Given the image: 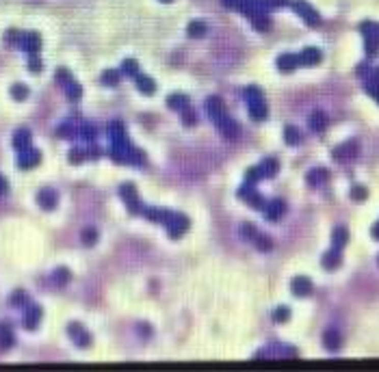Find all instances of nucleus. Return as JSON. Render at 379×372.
<instances>
[{
	"label": "nucleus",
	"instance_id": "1",
	"mask_svg": "<svg viewBox=\"0 0 379 372\" xmlns=\"http://www.w3.org/2000/svg\"><path fill=\"white\" fill-rule=\"evenodd\" d=\"M245 98H247V104H249V117L254 121H262L266 117V104L262 100V93L258 87H249L245 91Z\"/></svg>",
	"mask_w": 379,
	"mask_h": 372
},
{
	"label": "nucleus",
	"instance_id": "2",
	"mask_svg": "<svg viewBox=\"0 0 379 372\" xmlns=\"http://www.w3.org/2000/svg\"><path fill=\"white\" fill-rule=\"evenodd\" d=\"M163 225L167 227L171 238H180L188 230V219H186V216H182V214H178V212H169Z\"/></svg>",
	"mask_w": 379,
	"mask_h": 372
},
{
	"label": "nucleus",
	"instance_id": "3",
	"mask_svg": "<svg viewBox=\"0 0 379 372\" xmlns=\"http://www.w3.org/2000/svg\"><path fill=\"white\" fill-rule=\"evenodd\" d=\"M119 195H122L124 204H126L128 210H130V214H139L143 210L141 204H139V195H137L134 184H122V188H119Z\"/></svg>",
	"mask_w": 379,
	"mask_h": 372
},
{
	"label": "nucleus",
	"instance_id": "4",
	"mask_svg": "<svg viewBox=\"0 0 379 372\" xmlns=\"http://www.w3.org/2000/svg\"><path fill=\"white\" fill-rule=\"evenodd\" d=\"M67 333H70L72 342L76 346H80V349H87V346H91V335H89V331L80 323H70V325H67Z\"/></svg>",
	"mask_w": 379,
	"mask_h": 372
},
{
	"label": "nucleus",
	"instance_id": "5",
	"mask_svg": "<svg viewBox=\"0 0 379 372\" xmlns=\"http://www.w3.org/2000/svg\"><path fill=\"white\" fill-rule=\"evenodd\" d=\"M39 162H41V152L33 150V147L22 150L20 156H18V167L20 169H33V167H37Z\"/></svg>",
	"mask_w": 379,
	"mask_h": 372
},
{
	"label": "nucleus",
	"instance_id": "6",
	"mask_svg": "<svg viewBox=\"0 0 379 372\" xmlns=\"http://www.w3.org/2000/svg\"><path fill=\"white\" fill-rule=\"evenodd\" d=\"M292 9H295V11L304 17L310 26H318V24H321V17H318V13L308 3H301V0H297V3H292Z\"/></svg>",
	"mask_w": 379,
	"mask_h": 372
},
{
	"label": "nucleus",
	"instance_id": "7",
	"mask_svg": "<svg viewBox=\"0 0 379 372\" xmlns=\"http://www.w3.org/2000/svg\"><path fill=\"white\" fill-rule=\"evenodd\" d=\"M20 48L29 54H37L41 50V37L39 33H24L22 35V41H20Z\"/></svg>",
	"mask_w": 379,
	"mask_h": 372
},
{
	"label": "nucleus",
	"instance_id": "8",
	"mask_svg": "<svg viewBox=\"0 0 379 372\" xmlns=\"http://www.w3.org/2000/svg\"><path fill=\"white\" fill-rule=\"evenodd\" d=\"M238 197L243 199V202H247L249 206H254V208H264L260 193H258L256 188H252V184H245L243 188H238Z\"/></svg>",
	"mask_w": 379,
	"mask_h": 372
},
{
	"label": "nucleus",
	"instance_id": "9",
	"mask_svg": "<svg viewBox=\"0 0 379 372\" xmlns=\"http://www.w3.org/2000/svg\"><path fill=\"white\" fill-rule=\"evenodd\" d=\"M206 112H208V117H210L212 121H219L221 117L228 115L226 108H223V102L217 98V95H212V98L206 100Z\"/></svg>",
	"mask_w": 379,
	"mask_h": 372
},
{
	"label": "nucleus",
	"instance_id": "10",
	"mask_svg": "<svg viewBox=\"0 0 379 372\" xmlns=\"http://www.w3.org/2000/svg\"><path fill=\"white\" fill-rule=\"evenodd\" d=\"M41 307L39 305H33V303H29L26 305V314H24V327L29 329V331H33V329H37L39 320H41Z\"/></svg>",
	"mask_w": 379,
	"mask_h": 372
},
{
	"label": "nucleus",
	"instance_id": "11",
	"mask_svg": "<svg viewBox=\"0 0 379 372\" xmlns=\"http://www.w3.org/2000/svg\"><path fill=\"white\" fill-rule=\"evenodd\" d=\"M57 202H59V197L52 188H41L39 190V195H37V204L44 208V210H55L57 208Z\"/></svg>",
	"mask_w": 379,
	"mask_h": 372
},
{
	"label": "nucleus",
	"instance_id": "12",
	"mask_svg": "<svg viewBox=\"0 0 379 372\" xmlns=\"http://www.w3.org/2000/svg\"><path fill=\"white\" fill-rule=\"evenodd\" d=\"M31 138H33V134H31V130H29V128H20V130H15V134H13V147H15L18 152L29 150V147H31Z\"/></svg>",
	"mask_w": 379,
	"mask_h": 372
},
{
	"label": "nucleus",
	"instance_id": "13",
	"mask_svg": "<svg viewBox=\"0 0 379 372\" xmlns=\"http://www.w3.org/2000/svg\"><path fill=\"white\" fill-rule=\"evenodd\" d=\"M217 124V130L223 134V136H228V138H234V136H238V124H234L228 115L226 117H221L219 121H214Z\"/></svg>",
	"mask_w": 379,
	"mask_h": 372
},
{
	"label": "nucleus",
	"instance_id": "14",
	"mask_svg": "<svg viewBox=\"0 0 379 372\" xmlns=\"http://www.w3.org/2000/svg\"><path fill=\"white\" fill-rule=\"evenodd\" d=\"M290 290H292V294H297V297H306V294L312 292V281H310L308 277H297V279H292Z\"/></svg>",
	"mask_w": 379,
	"mask_h": 372
},
{
	"label": "nucleus",
	"instance_id": "15",
	"mask_svg": "<svg viewBox=\"0 0 379 372\" xmlns=\"http://www.w3.org/2000/svg\"><path fill=\"white\" fill-rule=\"evenodd\" d=\"M13 342H15V337H13V329H11V325L0 323V351L11 349Z\"/></svg>",
	"mask_w": 379,
	"mask_h": 372
},
{
	"label": "nucleus",
	"instance_id": "16",
	"mask_svg": "<svg viewBox=\"0 0 379 372\" xmlns=\"http://www.w3.org/2000/svg\"><path fill=\"white\" fill-rule=\"evenodd\" d=\"M358 154V143L356 141H349L344 143L342 147H336L334 150V158L336 160H344V158H353Z\"/></svg>",
	"mask_w": 379,
	"mask_h": 372
},
{
	"label": "nucleus",
	"instance_id": "17",
	"mask_svg": "<svg viewBox=\"0 0 379 372\" xmlns=\"http://www.w3.org/2000/svg\"><path fill=\"white\" fill-rule=\"evenodd\" d=\"M284 212V202H280V199H273L271 204H266L264 206V216H266V221H278L280 216Z\"/></svg>",
	"mask_w": 379,
	"mask_h": 372
},
{
	"label": "nucleus",
	"instance_id": "18",
	"mask_svg": "<svg viewBox=\"0 0 379 372\" xmlns=\"http://www.w3.org/2000/svg\"><path fill=\"white\" fill-rule=\"evenodd\" d=\"M318 61H321V52L316 48H306L299 54V65H316Z\"/></svg>",
	"mask_w": 379,
	"mask_h": 372
},
{
	"label": "nucleus",
	"instance_id": "19",
	"mask_svg": "<svg viewBox=\"0 0 379 372\" xmlns=\"http://www.w3.org/2000/svg\"><path fill=\"white\" fill-rule=\"evenodd\" d=\"M134 80H137V87H139V91H141L143 95H154V93H156V82H154L152 78L139 74V76L134 78Z\"/></svg>",
	"mask_w": 379,
	"mask_h": 372
},
{
	"label": "nucleus",
	"instance_id": "20",
	"mask_svg": "<svg viewBox=\"0 0 379 372\" xmlns=\"http://www.w3.org/2000/svg\"><path fill=\"white\" fill-rule=\"evenodd\" d=\"M299 65V56L297 54H282L278 59V67L282 72H290V69H295Z\"/></svg>",
	"mask_w": 379,
	"mask_h": 372
},
{
	"label": "nucleus",
	"instance_id": "21",
	"mask_svg": "<svg viewBox=\"0 0 379 372\" xmlns=\"http://www.w3.org/2000/svg\"><path fill=\"white\" fill-rule=\"evenodd\" d=\"M65 95H67V100H70V102H78L80 95H83V87L72 78V80L65 84Z\"/></svg>",
	"mask_w": 379,
	"mask_h": 372
},
{
	"label": "nucleus",
	"instance_id": "22",
	"mask_svg": "<svg viewBox=\"0 0 379 372\" xmlns=\"http://www.w3.org/2000/svg\"><path fill=\"white\" fill-rule=\"evenodd\" d=\"M258 167H260L262 180H264V178L275 176V173H278V169H280V164H278V160H275V158H266L262 164H258Z\"/></svg>",
	"mask_w": 379,
	"mask_h": 372
},
{
	"label": "nucleus",
	"instance_id": "23",
	"mask_svg": "<svg viewBox=\"0 0 379 372\" xmlns=\"http://www.w3.org/2000/svg\"><path fill=\"white\" fill-rule=\"evenodd\" d=\"M143 214H145V219H150V221L165 223L169 210H158V208H143Z\"/></svg>",
	"mask_w": 379,
	"mask_h": 372
},
{
	"label": "nucleus",
	"instance_id": "24",
	"mask_svg": "<svg viewBox=\"0 0 379 372\" xmlns=\"http://www.w3.org/2000/svg\"><path fill=\"white\" fill-rule=\"evenodd\" d=\"M325 124H327V117L323 115L321 110H316V112H312V115H310V128H312L314 132H323V130H325Z\"/></svg>",
	"mask_w": 379,
	"mask_h": 372
},
{
	"label": "nucleus",
	"instance_id": "25",
	"mask_svg": "<svg viewBox=\"0 0 379 372\" xmlns=\"http://www.w3.org/2000/svg\"><path fill=\"white\" fill-rule=\"evenodd\" d=\"M29 303H31L29 301V294L24 292V290H15L11 297H9V305L11 307H26Z\"/></svg>",
	"mask_w": 379,
	"mask_h": 372
},
{
	"label": "nucleus",
	"instance_id": "26",
	"mask_svg": "<svg viewBox=\"0 0 379 372\" xmlns=\"http://www.w3.org/2000/svg\"><path fill=\"white\" fill-rule=\"evenodd\" d=\"M327 169H314V171H310L308 173V184L310 186H318V184H323V182L327 180Z\"/></svg>",
	"mask_w": 379,
	"mask_h": 372
},
{
	"label": "nucleus",
	"instance_id": "27",
	"mask_svg": "<svg viewBox=\"0 0 379 372\" xmlns=\"http://www.w3.org/2000/svg\"><path fill=\"white\" fill-rule=\"evenodd\" d=\"M188 104V98L186 95H182V93H178V95H169L167 98V106L169 108H174V110H182L184 106Z\"/></svg>",
	"mask_w": 379,
	"mask_h": 372
},
{
	"label": "nucleus",
	"instance_id": "28",
	"mask_svg": "<svg viewBox=\"0 0 379 372\" xmlns=\"http://www.w3.org/2000/svg\"><path fill=\"white\" fill-rule=\"evenodd\" d=\"M323 344L330 351H338L340 349V333L338 331H327L325 337H323Z\"/></svg>",
	"mask_w": 379,
	"mask_h": 372
},
{
	"label": "nucleus",
	"instance_id": "29",
	"mask_svg": "<svg viewBox=\"0 0 379 372\" xmlns=\"http://www.w3.org/2000/svg\"><path fill=\"white\" fill-rule=\"evenodd\" d=\"M122 74L130 76V78H137V76H139V63H137L134 59H126L122 63Z\"/></svg>",
	"mask_w": 379,
	"mask_h": 372
},
{
	"label": "nucleus",
	"instance_id": "30",
	"mask_svg": "<svg viewBox=\"0 0 379 372\" xmlns=\"http://www.w3.org/2000/svg\"><path fill=\"white\" fill-rule=\"evenodd\" d=\"M338 264H340V251L332 249L330 253L323 255V266H325V268H330V271H332V268H336Z\"/></svg>",
	"mask_w": 379,
	"mask_h": 372
},
{
	"label": "nucleus",
	"instance_id": "31",
	"mask_svg": "<svg viewBox=\"0 0 379 372\" xmlns=\"http://www.w3.org/2000/svg\"><path fill=\"white\" fill-rule=\"evenodd\" d=\"M347 238H349L347 230H344V227H336V232H334V249L340 251L344 245H347Z\"/></svg>",
	"mask_w": 379,
	"mask_h": 372
},
{
	"label": "nucleus",
	"instance_id": "32",
	"mask_svg": "<svg viewBox=\"0 0 379 372\" xmlns=\"http://www.w3.org/2000/svg\"><path fill=\"white\" fill-rule=\"evenodd\" d=\"M252 242H254V247H258L260 251H271V247H273V242H271V238H266L264 234H260L258 232L256 236L252 238Z\"/></svg>",
	"mask_w": 379,
	"mask_h": 372
},
{
	"label": "nucleus",
	"instance_id": "33",
	"mask_svg": "<svg viewBox=\"0 0 379 372\" xmlns=\"http://www.w3.org/2000/svg\"><path fill=\"white\" fill-rule=\"evenodd\" d=\"M57 134H59V136H65V138H74L76 134H78V126H72L70 121H65V124L59 126Z\"/></svg>",
	"mask_w": 379,
	"mask_h": 372
},
{
	"label": "nucleus",
	"instance_id": "34",
	"mask_svg": "<svg viewBox=\"0 0 379 372\" xmlns=\"http://www.w3.org/2000/svg\"><path fill=\"white\" fill-rule=\"evenodd\" d=\"M119 78H122V72H117V69H109V72L102 74L100 82H102V84L113 87V84H117V82H119Z\"/></svg>",
	"mask_w": 379,
	"mask_h": 372
},
{
	"label": "nucleus",
	"instance_id": "35",
	"mask_svg": "<svg viewBox=\"0 0 379 372\" xmlns=\"http://www.w3.org/2000/svg\"><path fill=\"white\" fill-rule=\"evenodd\" d=\"M76 136H80L83 141H89V143H93V136H96V130H93V126L91 124H83V126H78V134Z\"/></svg>",
	"mask_w": 379,
	"mask_h": 372
},
{
	"label": "nucleus",
	"instance_id": "36",
	"mask_svg": "<svg viewBox=\"0 0 379 372\" xmlns=\"http://www.w3.org/2000/svg\"><path fill=\"white\" fill-rule=\"evenodd\" d=\"M11 98L18 100V102L26 100V98H29V87H26V84H13V87H11Z\"/></svg>",
	"mask_w": 379,
	"mask_h": 372
},
{
	"label": "nucleus",
	"instance_id": "37",
	"mask_svg": "<svg viewBox=\"0 0 379 372\" xmlns=\"http://www.w3.org/2000/svg\"><path fill=\"white\" fill-rule=\"evenodd\" d=\"M67 158H70L72 164H80V162H85V158H87V152L80 150V147H72L70 154H67Z\"/></svg>",
	"mask_w": 379,
	"mask_h": 372
},
{
	"label": "nucleus",
	"instance_id": "38",
	"mask_svg": "<svg viewBox=\"0 0 379 372\" xmlns=\"http://www.w3.org/2000/svg\"><path fill=\"white\" fill-rule=\"evenodd\" d=\"M284 138H286L288 145H299V138L301 136H299L295 126H286V128H284Z\"/></svg>",
	"mask_w": 379,
	"mask_h": 372
},
{
	"label": "nucleus",
	"instance_id": "39",
	"mask_svg": "<svg viewBox=\"0 0 379 372\" xmlns=\"http://www.w3.org/2000/svg\"><path fill=\"white\" fill-rule=\"evenodd\" d=\"M188 37H202V35L206 33V26H204V22H200V20H195V22H191L188 24Z\"/></svg>",
	"mask_w": 379,
	"mask_h": 372
},
{
	"label": "nucleus",
	"instance_id": "40",
	"mask_svg": "<svg viewBox=\"0 0 379 372\" xmlns=\"http://www.w3.org/2000/svg\"><path fill=\"white\" fill-rule=\"evenodd\" d=\"M52 277H55V283H57V285H65L67 281H70L72 275H70V271H67V268H57Z\"/></svg>",
	"mask_w": 379,
	"mask_h": 372
},
{
	"label": "nucleus",
	"instance_id": "41",
	"mask_svg": "<svg viewBox=\"0 0 379 372\" xmlns=\"http://www.w3.org/2000/svg\"><path fill=\"white\" fill-rule=\"evenodd\" d=\"M22 35H24V33H20V31H7V35H5V41L9 43V46H18V48H20Z\"/></svg>",
	"mask_w": 379,
	"mask_h": 372
},
{
	"label": "nucleus",
	"instance_id": "42",
	"mask_svg": "<svg viewBox=\"0 0 379 372\" xmlns=\"http://www.w3.org/2000/svg\"><path fill=\"white\" fill-rule=\"evenodd\" d=\"M180 112H182V121H184V126H195L197 117H195V112H193V108L188 106V104H186V106H184L182 110H180Z\"/></svg>",
	"mask_w": 379,
	"mask_h": 372
},
{
	"label": "nucleus",
	"instance_id": "43",
	"mask_svg": "<svg viewBox=\"0 0 379 372\" xmlns=\"http://www.w3.org/2000/svg\"><path fill=\"white\" fill-rule=\"evenodd\" d=\"M258 234V230L254 227V225H249V223H243L240 225V238H245V240H249L252 242V238Z\"/></svg>",
	"mask_w": 379,
	"mask_h": 372
},
{
	"label": "nucleus",
	"instance_id": "44",
	"mask_svg": "<svg viewBox=\"0 0 379 372\" xmlns=\"http://www.w3.org/2000/svg\"><path fill=\"white\" fill-rule=\"evenodd\" d=\"M80 240L85 242V245H93V242L98 240V230H93V227H87L83 232V236H80Z\"/></svg>",
	"mask_w": 379,
	"mask_h": 372
},
{
	"label": "nucleus",
	"instance_id": "45",
	"mask_svg": "<svg viewBox=\"0 0 379 372\" xmlns=\"http://www.w3.org/2000/svg\"><path fill=\"white\" fill-rule=\"evenodd\" d=\"M72 80V76H70V72H67V69L65 67H59L57 69V82H61L63 87L67 84V82H70Z\"/></svg>",
	"mask_w": 379,
	"mask_h": 372
},
{
	"label": "nucleus",
	"instance_id": "46",
	"mask_svg": "<svg viewBox=\"0 0 379 372\" xmlns=\"http://www.w3.org/2000/svg\"><path fill=\"white\" fill-rule=\"evenodd\" d=\"M288 316H290V309L288 307H280V309H275V314H273L275 323H284V320H288Z\"/></svg>",
	"mask_w": 379,
	"mask_h": 372
},
{
	"label": "nucleus",
	"instance_id": "47",
	"mask_svg": "<svg viewBox=\"0 0 379 372\" xmlns=\"http://www.w3.org/2000/svg\"><path fill=\"white\" fill-rule=\"evenodd\" d=\"M29 69L31 72H41V61H39V56L37 54H29Z\"/></svg>",
	"mask_w": 379,
	"mask_h": 372
},
{
	"label": "nucleus",
	"instance_id": "48",
	"mask_svg": "<svg viewBox=\"0 0 379 372\" xmlns=\"http://www.w3.org/2000/svg\"><path fill=\"white\" fill-rule=\"evenodd\" d=\"M351 195H353V199H356V202H362V199H366V188H364V186H353Z\"/></svg>",
	"mask_w": 379,
	"mask_h": 372
},
{
	"label": "nucleus",
	"instance_id": "49",
	"mask_svg": "<svg viewBox=\"0 0 379 372\" xmlns=\"http://www.w3.org/2000/svg\"><path fill=\"white\" fill-rule=\"evenodd\" d=\"M85 152H87V158H98V156L102 154V150H100V147H98V145H93V143H91V145H89V147H87V150H85Z\"/></svg>",
	"mask_w": 379,
	"mask_h": 372
},
{
	"label": "nucleus",
	"instance_id": "50",
	"mask_svg": "<svg viewBox=\"0 0 379 372\" xmlns=\"http://www.w3.org/2000/svg\"><path fill=\"white\" fill-rule=\"evenodd\" d=\"M264 3H266V9H278L286 5V0H264Z\"/></svg>",
	"mask_w": 379,
	"mask_h": 372
},
{
	"label": "nucleus",
	"instance_id": "51",
	"mask_svg": "<svg viewBox=\"0 0 379 372\" xmlns=\"http://www.w3.org/2000/svg\"><path fill=\"white\" fill-rule=\"evenodd\" d=\"M7 188H9V186H7V180H5L3 176H0V195H5V193H7Z\"/></svg>",
	"mask_w": 379,
	"mask_h": 372
},
{
	"label": "nucleus",
	"instance_id": "52",
	"mask_svg": "<svg viewBox=\"0 0 379 372\" xmlns=\"http://www.w3.org/2000/svg\"><path fill=\"white\" fill-rule=\"evenodd\" d=\"M160 3H171V0H160Z\"/></svg>",
	"mask_w": 379,
	"mask_h": 372
}]
</instances>
